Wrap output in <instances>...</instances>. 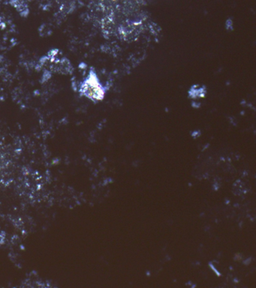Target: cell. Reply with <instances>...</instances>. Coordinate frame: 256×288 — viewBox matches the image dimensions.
<instances>
[{
    "instance_id": "6da1fadb",
    "label": "cell",
    "mask_w": 256,
    "mask_h": 288,
    "mask_svg": "<svg viewBox=\"0 0 256 288\" xmlns=\"http://www.w3.org/2000/svg\"><path fill=\"white\" fill-rule=\"evenodd\" d=\"M79 92L80 95L93 102L100 101L105 99L106 89L101 83L93 68H90L86 79L80 83Z\"/></svg>"
},
{
    "instance_id": "7a4b0ae2",
    "label": "cell",
    "mask_w": 256,
    "mask_h": 288,
    "mask_svg": "<svg viewBox=\"0 0 256 288\" xmlns=\"http://www.w3.org/2000/svg\"><path fill=\"white\" fill-rule=\"evenodd\" d=\"M9 4L18 11L20 15L22 17L26 18L29 16V9L26 2L23 1H18V0H12L9 2Z\"/></svg>"
},
{
    "instance_id": "3957f363",
    "label": "cell",
    "mask_w": 256,
    "mask_h": 288,
    "mask_svg": "<svg viewBox=\"0 0 256 288\" xmlns=\"http://www.w3.org/2000/svg\"><path fill=\"white\" fill-rule=\"evenodd\" d=\"M188 95L191 98H198V97H204L206 95L205 87H199L198 85L192 86L189 89Z\"/></svg>"
},
{
    "instance_id": "277c9868",
    "label": "cell",
    "mask_w": 256,
    "mask_h": 288,
    "mask_svg": "<svg viewBox=\"0 0 256 288\" xmlns=\"http://www.w3.org/2000/svg\"><path fill=\"white\" fill-rule=\"evenodd\" d=\"M51 77H52V74H51L50 71H48V70H44V71L43 72V74H42V77H41V80H40V83H47V82L50 79Z\"/></svg>"
},
{
    "instance_id": "5b68a950",
    "label": "cell",
    "mask_w": 256,
    "mask_h": 288,
    "mask_svg": "<svg viewBox=\"0 0 256 288\" xmlns=\"http://www.w3.org/2000/svg\"><path fill=\"white\" fill-rule=\"evenodd\" d=\"M5 234L0 233V245L3 244L4 242H5Z\"/></svg>"
},
{
    "instance_id": "8992f818",
    "label": "cell",
    "mask_w": 256,
    "mask_h": 288,
    "mask_svg": "<svg viewBox=\"0 0 256 288\" xmlns=\"http://www.w3.org/2000/svg\"><path fill=\"white\" fill-rule=\"evenodd\" d=\"M5 27H6V24H5V23L2 22V21H1V19H0V28H1V29H5Z\"/></svg>"
}]
</instances>
